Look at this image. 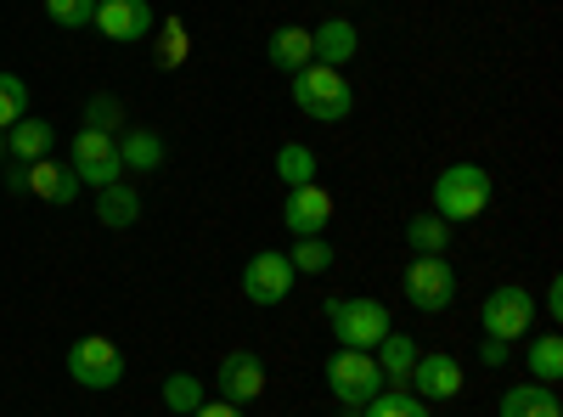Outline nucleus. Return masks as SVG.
Listing matches in <instances>:
<instances>
[{
    "mask_svg": "<svg viewBox=\"0 0 563 417\" xmlns=\"http://www.w3.org/2000/svg\"><path fill=\"white\" fill-rule=\"evenodd\" d=\"M361 417H434V411H429V400H417L411 389H378L361 406Z\"/></svg>",
    "mask_w": 563,
    "mask_h": 417,
    "instance_id": "nucleus-24",
    "label": "nucleus"
},
{
    "mask_svg": "<svg viewBox=\"0 0 563 417\" xmlns=\"http://www.w3.org/2000/svg\"><path fill=\"white\" fill-rule=\"evenodd\" d=\"M0 158H7V135H0Z\"/></svg>",
    "mask_w": 563,
    "mask_h": 417,
    "instance_id": "nucleus-35",
    "label": "nucleus"
},
{
    "mask_svg": "<svg viewBox=\"0 0 563 417\" xmlns=\"http://www.w3.org/2000/svg\"><path fill=\"white\" fill-rule=\"evenodd\" d=\"M316 169H321V158H316L305 142H282V147H276V175L288 180V187H310Z\"/></svg>",
    "mask_w": 563,
    "mask_h": 417,
    "instance_id": "nucleus-23",
    "label": "nucleus"
},
{
    "mask_svg": "<svg viewBox=\"0 0 563 417\" xmlns=\"http://www.w3.org/2000/svg\"><path fill=\"white\" fill-rule=\"evenodd\" d=\"M479 321H485V339H501V344L525 339V333H530V321H536V299H530V288L507 283V288L485 294V310H479Z\"/></svg>",
    "mask_w": 563,
    "mask_h": 417,
    "instance_id": "nucleus-7",
    "label": "nucleus"
},
{
    "mask_svg": "<svg viewBox=\"0 0 563 417\" xmlns=\"http://www.w3.org/2000/svg\"><path fill=\"white\" fill-rule=\"evenodd\" d=\"M417 355H422V344H417L411 333H389V339H384L378 350H372V361H378L384 384H395V389H406V378H411Z\"/></svg>",
    "mask_w": 563,
    "mask_h": 417,
    "instance_id": "nucleus-18",
    "label": "nucleus"
},
{
    "mask_svg": "<svg viewBox=\"0 0 563 417\" xmlns=\"http://www.w3.org/2000/svg\"><path fill=\"white\" fill-rule=\"evenodd\" d=\"M294 102H299L305 119H316V124H339V119H350V108H355V90H350V79H344L339 68L305 63V68L294 74Z\"/></svg>",
    "mask_w": 563,
    "mask_h": 417,
    "instance_id": "nucleus-2",
    "label": "nucleus"
},
{
    "mask_svg": "<svg viewBox=\"0 0 563 417\" xmlns=\"http://www.w3.org/2000/svg\"><path fill=\"white\" fill-rule=\"evenodd\" d=\"M406 243H411V254H445L451 249V220H440L434 209L411 215L406 220Z\"/></svg>",
    "mask_w": 563,
    "mask_h": 417,
    "instance_id": "nucleus-21",
    "label": "nucleus"
},
{
    "mask_svg": "<svg viewBox=\"0 0 563 417\" xmlns=\"http://www.w3.org/2000/svg\"><path fill=\"white\" fill-rule=\"evenodd\" d=\"M490 198H496V187H490V175L479 164H445L434 175V215L451 220V226L479 220L490 209Z\"/></svg>",
    "mask_w": 563,
    "mask_h": 417,
    "instance_id": "nucleus-1",
    "label": "nucleus"
},
{
    "mask_svg": "<svg viewBox=\"0 0 563 417\" xmlns=\"http://www.w3.org/2000/svg\"><path fill=\"white\" fill-rule=\"evenodd\" d=\"M203 400H209V395H203V378H192V373H169V378H164V406H169V411L192 417Z\"/></svg>",
    "mask_w": 563,
    "mask_h": 417,
    "instance_id": "nucleus-27",
    "label": "nucleus"
},
{
    "mask_svg": "<svg viewBox=\"0 0 563 417\" xmlns=\"http://www.w3.org/2000/svg\"><path fill=\"white\" fill-rule=\"evenodd\" d=\"M327 321H333L339 350H378L395 333L384 299H327Z\"/></svg>",
    "mask_w": 563,
    "mask_h": 417,
    "instance_id": "nucleus-3",
    "label": "nucleus"
},
{
    "mask_svg": "<svg viewBox=\"0 0 563 417\" xmlns=\"http://www.w3.org/2000/svg\"><path fill=\"white\" fill-rule=\"evenodd\" d=\"M119 158H124V169H141V175L164 169V135L147 130V124H130V130L119 135Z\"/></svg>",
    "mask_w": 563,
    "mask_h": 417,
    "instance_id": "nucleus-19",
    "label": "nucleus"
},
{
    "mask_svg": "<svg viewBox=\"0 0 563 417\" xmlns=\"http://www.w3.org/2000/svg\"><path fill=\"white\" fill-rule=\"evenodd\" d=\"M294 265H288V254H271V249H260L249 265H243V294L254 299V305H282L294 294Z\"/></svg>",
    "mask_w": 563,
    "mask_h": 417,
    "instance_id": "nucleus-10",
    "label": "nucleus"
},
{
    "mask_svg": "<svg viewBox=\"0 0 563 417\" xmlns=\"http://www.w3.org/2000/svg\"><path fill=\"white\" fill-rule=\"evenodd\" d=\"M479 355H485V366H507V355H512V350H507L501 339H485V344H479Z\"/></svg>",
    "mask_w": 563,
    "mask_h": 417,
    "instance_id": "nucleus-33",
    "label": "nucleus"
},
{
    "mask_svg": "<svg viewBox=\"0 0 563 417\" xmlns=\"http://www.w3.org/2000/svg\"><path fill=\"white\" fill-rule=\"evenodd\" d=\"M547 316H563V283H558V276H552V283H547Z\"/></svg>",
    "mask_w": 563,
    "mask_h": 417,
    "instance_id": "nucleus-34",
    "label": "nucleus"
},
{
    "mask_svg": "<svg viewBox=\"0 0 563 417\" xmlns=\"http://www.w3.org/2000/svg\"><path fill=\"white\" fill-rule=\"evenodd\" d=\"M97 220L102 226H135L141 220V198H135V187H124V180H113V187H102L97 193Z\"/></svg>",
    "mask_w": 563,
    "mask_h": 417,
    "instance_id": "nucleus-22",
    "label": "nucleus"
},
{
    "mask_svg": "<svg viewBox=\"0 0 563 417\" xmlns=\"http://www.w3.org/2000/svg\"><path fill=\"white\" fill-rule=\"evenodd\" d=\"M85 124L90 130H108V135H124V102L119 97H90L85 102Z\"/></svg>",
    "mask_w": 563,
    "mask_h": 417,
    "instance_id": "nucleus-31",
    "label": "nucleus"
},
{
    "mask_svg": "<svg viewBox=\"0 0 563 417\" xmlns=\"http://www.w3.org/2000/svg\"><path fill=\"white\" fill-rule=\"evenodd\" d=\"M68 169L79 175V187H113V180H124V158H119V135L108 130H90L79 124L74 147H68Z\"/></svg>",
    "mask_w": 563,
    "mask_h": 417,
    "instance_id": "nucleus-4",
    "label": "nucleus"
},
{
    "mask_svg": "<svg viewBox=\"0 0 563 417\" xmlns=\"http://www.w3.org/2000/svg\"><path fill=\"white\" fill-rule=\"evenodd\" d=\"M52 147H57V130H52V119H18L12 130H7V158L12 164H40V158H52Z\"/></svg>",
    "mask_w": 563,
    "mask_h": 417,
    "instance_id": "nucleus-14",
    "label": "nucleus"
},
{
    "mask_svg": "<svg viewBox=\"0 0 563 417\" xmlns=\"http://www.w3.org/2000/svg\"><path fill=\"white\" fill-rule=\"evenodd\" d=\"M153 52H158V63H164V68H180V63H186L192 40H186V23H180V18H169V23L158 29V45H153Z\"/></svg>",
    "mask_w": 563,
    "mask_h": 417,
    "instance_id": "nucleus-30",
    "label": "nucleus"
},
{
    "mask_svg": "<svg viewBox=\"0 0 563 417\" xmlns=\"http://www.w3.org/2000/svg\"><path fill=\"white\" fill-rule=\"evenodd\" d=\"M501 417H563V400H558L552 384H541V389L519 384V389L501 395Z\"/></svg>",
    "mask_w": 563,
    "mask_h": 417,
    "instance_id": "nucleus-20",
    "label": "nucleus"
},
{
    "mask_svg": "<svg viewBox=\"0 0 563 417\" xmlns=\"http://www.w3.org/2000/svg\"><path fill=\"white\" fill-rule=\"evenodd\" d=\"M282 220H288L294 238H321L327 220H333V193L327 187H288V204H282Z\"/></svg>",
    "mask_w": 563,
    "mask_h": 417,
    "instance_id": "nucleus-13",
    "label": "nucleus"
},
{
    "mask_svg": "<svg viewBox=\"0 0 563 417\" xmlns=\"http://www.w3.org/2000/svg\"><path fill=\"white\" fill-rule=\"evenodd\" d=\"M310 52H316V63H327V68H344V63L361 52V34H355V23H344V18H327V23L310 29Z\"/></svg>",
    "mask_w": 563,
    "mask_h": 417,
    "instance_id": "nucleus-15",
    "label": "nucleus"
},
{
    "mask_svg": "<svg viewBox=\"0 0 563 417\" xmlns=\"http://www.w3.org/2000/svg\"><path fill=\"white\" fill-rule=\"evenodd\" d=\"M327 389H333L344 406H366L372 395L389 389V384L378 373V361H372V350H333V355H327Z\"/></svg>",
    "mask_w": 563,
    "mask_h": 417,
    "instance_id": "nucleus-6",
    "label": "nucleus"
},
{
    "mask_svg": "<svg viewBox=\"0 0 563 417\" xmlns=\"http://www.w3.org/2000/svg\"><path fill=\"white\" fill-rule=\"evenodd\" d=\"M530 378H536V384H558V378H563V339H558V333H541V339L530 344Z\"/></svg>",
    "mask_w": 563,
    "mask_h": 417,
    "instance_id": "nucleus-25",
    "label": "nucleus"
},
{
    "mask_svg": "<svg viewBox=\"0 0 563 417\" xmlns=\"http://www.w3.org/2000/svg\"><path fill=\"white\" fill-rule=\"evenodd\" d=\"M333 243L327 238H294V249H288V265L294 271H305V276H321V271H333Z\"/></svg>",
    "mask_w": 563,
    "mask_h": 417,
    "instance_id": "nucleus-26",
    "label": "nucleus"
},
{
    "mask_svg": "<svg viewBox=\"0 0 563 417\" xmlns=\"http://www.w3.org/2000/svg\"><path fill=\"white\" fill-rule=\"evenodd\" d=\"M18 119H29V85L18 74H0V135H7Z\"/></svg>",
    "mask_w": 563,
    "mask_h": 417,
    "instance_id": "nucleus-28",
    "label": "nucleus"
},
{
    "mask_svg": "<svg viewBox=\"0 0 563 417\" xmlns=\"http://www.w3.org/2000/svg\"><path fill=\"white\" fill-rule=\"evenodd\" d=\"M68 373L79 378V389H113V384L124 378V355H119L113 339L90 333V339H79V344L68 350Z\"/></svg>",
    "mask_w": 563,
    "mask_h": 417,
    "instance_id": "nucleus-8",
    "label": "nucleus"
},
{
    "mask_svg": "<svg viewBox=\"0 0 563 417\" xmlns=\"http://www.w3.org/2000/svg\"><path fill=\"white\" fill-rule=\"evenodd\" d=\"M23 193H34V198H45V204H74V198H79V175H74L68 164L40 158V164H29V187H23Z\"/></svg>",
    "mask_w": 563,
    "mask_h": 417,
    "instance_id": "nucleus-17",
    "label": "nucleus"
},
{
    "mask_svg": "<svg viewBox=\"0 0 563 417\" xmlns=\"http://www.w3.org/2000/svg\"><path fill=\"white\" fill-rule=\"evenodd\" d=\"M400 294H406L411 310L440 316V310L456 299V271H451V260H445V254H417V260L406 265V276H400Z\"/></svg>",
    "mask_w": 563,
    "mask_h": 417,
    "instance_id": "nucleus-5",
    "label": "nucleus"
},
{
    "mask_svg": "<svg viewBox=\"0 0 563 417\" xmlns=\"http://www.w3.org/2000/svg\"><path fill=\"white\" fill-rule=\"evenodd\" d=\"M45 18L57 29H90L97 23V0H45Z\"/></svg>",
    "mask_w": 563,
    "mask_h": 417,
    "instance_id": "nucleus-29",
    "label": "nucleus"
},
{
    "mask_svg": "<svg viewBox=\"0 0 563 417\" xmlns=\"http://www.w3.org/2000/svg\"><path fill=\"white\" fill-rule=\"evenodd\" d=\"M214 389H220V400H231V406L260 400V395H265V361H260L254 350H231V355L220 361V373H214Z\"/></svg>",
    "mask_w": 563,
    "mask_h": 417,
    "instance_id": "nucleus-12",
    "label": "nucleus"
},
{
    "mask_svg": "<svg viewBox=\"0 0 563 417\" xmlns=\"http://www.w3.org/2000/svg\"><path fill=\"white\" fill-rule=\"evenodd\" d=\"M265 57H271L282 74H299L305 63H316V52H310V29H299V23H282V29H271V40H265Z\"/></svg>",
    "mask_w": 563,
    "mask_h": 417,
    "instance_id": "nucleus-16",
    "label": "nucleus"
},
{
    "mask_svg": "<svg viewBox=\"0 0 563 417\" xmlns=\"http://www.w3.org/2000/svg\"><path fill=\"white\" fill-rule=\"evenodd\" d=\"M90 29H102L113 45H141L158 29V18H153L147 0H97V23Z\"/></svg>",
    "mask_w": 563,
    "mask_h": 417,
    "instance_id": "nucleus-11",
    "label": "nucleus"
},
{
    "mask_svg": "<svg viewBox=\"0 0 563 417\" xmlns=\"http://www.w3.org/2000/svg\"><path fill=\"white\" fill-rule=\"evenodd\" d=\"M406 389L417 400H456L462 395V361L451 350H422L417 366H411V378H406Z\"/></svg>",
    "mask_w": 563,
    "mask_h": 417,
    "instance_id": "nucleus-9",
    "label": "nucleus"
},
{
    "mask_svg": "<svg viewBox=\"0 0 563 417\" xmlns=\"http://www.w3.org/2000/svg\"><path fill=\"white\" fill-rule=\"evenodd\" d=\"M192 417H243V406H231V400H203Z\"/></svg>",
    "mask_w": 563,
    "mask_h": 417,
    "instance_id": "nucleus-32",
    "label": "nucleus"
}]
</instances>
